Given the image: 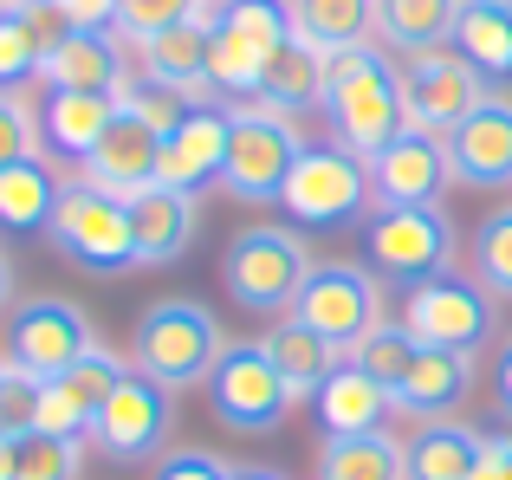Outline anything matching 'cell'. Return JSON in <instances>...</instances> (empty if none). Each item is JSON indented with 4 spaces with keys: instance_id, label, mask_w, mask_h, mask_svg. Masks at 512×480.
<instances>
[{
    "instance_id": "6da1fadb",
    "label": "cell",
    "mask_w": 512,
    "mask_h": 480,
    "mask_svg": "<svg viewBox=\"0 0 512 480\" xmlns=\"http://www.w3.org/2000/svg\"><path fill=\"white\" fill-rule=\"evenodd\" d=\"M325 111L331 137L344 143L350 156L370 163L396 130H409V104H402V65L376 46H357V52H331L325 59Z\"/></svg>"
},
{
    "instance_id": "7a4b0ae2",
    "label": "cell",
    "mask_w": 512,
    "mask_h": 480,
    "mask_svg": "<svg viewBox=\"0 0 512 480\" xmlns=\"http://www.w3.org/2000/svg\"><path fill=\"white\" fill-rule=\"evenodd\" d=\"M312 279V247L299 228L253 221L221 247V292L253 318H286Z\"/></svg>"
},
{
    "instance_id": "3957f363",
    "label": "cell",
    "mask_w": 512,
    "mask_h": 480,
    "mask_svg": "<svg viewBox=\"0 0 512 480\" xmlns=\"http://www.w3.org/2000/svg\"><path fill=\"white\" fill-rule=\"evenodd\" d=\"M227 351V331L208 305L195 299H156L143 305L137 331H130V370L156 377L163 390H195V383L214 377Z\"/></svg>"
},
{
    "instance_id": "277c9868",
    "label": "cell",
    "mask_w": 512,
    "mask_h": 480,
    "mask_svg": "<svg viewBox=\"0 0 512 480\" xmlns=\"http://www.w3.org/2000/svg\"><path fill=\"white\" fill-rule=\"evenodd\" d=\"M305 137L299 117H286L279 104H227V163H221V195H234L240 208H279L292 163H299Z\"/></svg>"
},
{
    "instance_id": "5b68a950",
    "label": "cell",
    "mask_w": 512,
    "mask_h": 480,
    "mask_svg": "<svg viewBox=\"0 0 512 480\" xmlns=\"http://www.w3.org/2000/svg\"><path fill=\"white\" fill-rule=\"evenodd\" d=\"M370 202V163L350 156L338 137H312L292 163L286 189H279V215L299 234H338L350 221H363Z\"/></svg>"
},
{
    "instance_id": "8992f818",
    "label": "cell",
    "mask_w": 512,
    "mask_h": 480,
    "mask_svg": "<svg viewBox=\"0 0 512 480\" xmlns=\"http://www.w3.org/2000/svg\"><path fill=\"white\" fill-rule=\"evenodd\" d=\"M454 253H461V234H454V221L441 208H370V221H363L370 273L402 292L454 273Z\"/></svg>"
},
{
    "instance_id": "52a82bcc",
    "label": "cell",
    "mask_w": 512,
    "mask_h": 480,
    "mask_svg": "<svg viewBox=\"0 0 512 480\" xmlns=\"http://www.w3.org/2000/svg\"><path fill=\"white\" fill-rule=\"evenodd\" d=\"M402 325H409L415 344H428V351L480 357L500 338V299H493L474 273H441V279H428V286L402 292Z\"/></svg>"
},
{
    "instance_id": "ba28073f",
    "label": "cell",
    "mask_w": 512,
    "mask_h": 480,
    "mask_svg": "<svg viewBox=\"0 0 512 480\" xmlns=\"http://www.w3.org/2000/svg\"><path fill=\"white\" fill-rule=\"evenodd\" d=\"M46 240L85 273H130L137 266V234H130V202L91 189L85 176L59 189V208H52Z\"/></svg>"
},
{
    "instance_id": "9c48e42d",
    "label": "cell",
    "mask_w": 512,
    "mask_h": 480,
    "mask_svg": "<svg viewBox=\"0 0 512 480\" xmlns=\"http://www.w3.org/2000/svg\"><path fill=\"white\" fill-rule=\"evenodd\" d=\"M208 403H214V422L221 429H234V435H273L279 422L292 416V383L279 377V364L266 357V344L260 338H247V344H227L221 351V364H214V377H208Z\"/></svg>"
},
{
    "instance_id": "30bf717a",
    "label": "cell",
    "mask_w": 512,
    "mask_h": 480,
    "mask_svg": "<svg viewBox=\"0 0 512 480\" xmlns=\"http://www.w3.org/2000/svg\"><path fill=\"white\" fill-rule=\"evenodd\" d=\"M292 318H305L325 344L350 351V344H363L376 325H389V318H383V279H376L370 266L325 260V266H312V279H305Z\"/></svg>"
},
{
    "instance_id": "8fae6325",
    "label": "cell",
    "mask_w": 512,
    "mask_h": 480,
    "mask_svg": "<svg viewBox=\"0 0 512 480\" xmlns=\"http://www.w3.org/2000/svg\"><path fill=\"white\" fill-rule=\"evenodd\" d=\"M169 429H175V390H163V383L143 377V370H130L111 390V403L91 416L85 442L98 448L104 461H117V468H137V461H150L156 448L169 442Z\"/></svg>"
},
{
    "instance_id": "7c38bea8",
    "label": "cell",
    "mask_w": 512,
    "mask_h": 480,
    "mask_svg": "<svg viewBox=\"0 0 512 480\" xmlns=\"http://www.w3.org/2000/svg\"><path fill=\"white\" fill-rule=\"evenodd\" d=\"M396 65H402V104H409V124L415 130H435V137H448L474 104L493 98V85L454 46L409 52V59H396Z\"/></svg>"
},
{
    "instance_id": "4fadbf2b",
    "label": "cell",
    "mask_w": 512,
    "mask_h": 480,
    "mask_svg": "<svg viewBox=\"0 0 512 480\" xmlns=\"http://www.w3.org/2000/svg\"><path fill=\"white\" fill-rule=\"evenodd\" d=\"M448 189H454V163H448V137H435V130L409 124L370 156V202L376 208H441Z\"/></svg>"
},
{
    "instance_id": "5bb4252c",
    "label": "cell",
    "mask_w": 512,
    "mask_h": 480,
    "mask_svg": "<svg viewBox=\"0 0 512 480\" xmlns=\"http://www.w3.org/2000/svg\"><path fill=\"white\" fill-rule=\"evenodd\" d=\"M91 344H98L91 338V318L72 299H26L7 312V364L33 370V377H59Z\"/></svg>"
},
{
    "instance_id": "9a60e30c",
    "label": "cell",
    "mask_w": 512,
    "mask_h": 480,
    "mask_svg": "<svg viewBox=\"0 0 512 480\" xmlns=\"http://www.w3.org/2000/svg\"><path fill=\"white\" fill-rule=\"evenodd\" d=\"M448 163H454V189H512V98L493 91L487 104L461 117L448 130Z\"/></svg>"
},
{
    "instance_id": "2e32d148",
    "label": "cell",
    "mask_w": 512,
    "mask_h": 480,
    "mask_svg": "<svg viewBox=\"0 0 512 480\" xmlns=\"http://www.w3.org/2000/svg\"><path fill=\"white\" fill-rule=\"evenodd\" d=\"M130 78H137V65H130V46L111 26L104 33H72L65 26L39 59V85L46 91H104V98H117Z\"/></svg>"
},
{
    "instance_id": "e0dca14e",
    "label": "cell",
    "mask_w": 512,
    "mask_h": 480,
    "mask_svg": "<svg viewBox=\"0 0 512 480\" xmlns=\"http://www.w3.org/2000/svg\"><path fill=\"white\" fill-rule=\"evenodd\" d=\"M208 39H214V7L195 13L182 26H163V33L137 39L130 46V65H137L143 85H163V91H182L188 104L208 98Z\"/></svg>"
},
{
    "instance_id": "ac0fdd59",
    "label": "cell",
    "mask_w": 512,
    "mask_h": 480,
    "mask_svg": "<svg viewBox=\"0 0 512 480\" xmlns=\"http://www.w3.org/2000/svg\"><path fill=\"white\" fill-rule=\"evenodd\" d=\"M156 169H163V137H156L143 117H130L124 104H117L104 143L85 156V182L104 189V195H117V202H137L143 189H156Z\"/></svg>"
},
{
    "instance_id": "d6986e66",
    "label": "cell",
    "mask_w": 512,
    "mask_h": 480,
    "mask_svg": "<svg viewBox=\"0 0 512 480\" xmlns=\"http://www.w3.org/2000/svg\"><path fill=\"white\" fill-rule=\"evenodd\" d=\"M221 163H227V104H188V117L175 124V137L163 143V169L156 182L182 195L221 189Z\"/></svg>"
},
{
    "instance_id": "ffe728a7",
    "label": "cell",
    "mask_w": 512,
    "mask_h": 480,
    "mask_svg": "<svg viewBox=\"0 0 512 480\" xmlns=\"http://www.w3.org/2000/svg\"><path fill=\"white\" fill-rule=\"evenodd\" d=\"M195 228H201V208L195 195L182 189H143L130 202V234H137V266H175L188 247H195Z\"/></svg>"
},
{
    "instance_id": "44dd1931",
    "label": "cell",
    "mask_w": 512,
    "mask_h": 480,
    "mask_svg": "<svg viewBox=\"0 0 512 480\" xmlns=\"http://www.w3.org/2000/svg\"><path fill=\"white\" fill-rule=\"evenodd\" d=\"M111 117H117V98H104V91H46L39 98V143L85 169V156L104 143Z\"/></svg>"
},
{
    "instance_id": "7402d4cb",
    "label": "cell",
    "mask_w": 512,
    "mask_h": 480,
    "mask_svg": "<svg viewBox=\"0 0 512 480\" xmlns=\"http://www.w3.org/2000/svg\"><path fill=\"white\" fill-rule=\"evenodd\" d=\"M467 390H474V357L428 351V344H422V357L409 364V377L396 383V409H402V416L441 422V416H454V409L467 403Z\"/></svg>"
},
{
    "instance_id": "603a6c76",
    "label": "cell",
    "mask_w": 512,
    "mask_h": 480,
    "mask_svg": "<svg viewBox=\"0 0 512 480\" xmlns=\"http://www.w3.org/2000/svg\"><path fill=\"white\" fill-rule=\"evenodd\" d=\"M318 403V422H325V435H370L383 429L389 416H396V390L376 377H363L357 364H338L325 377V390L312 396Z\"/></svg>"
},
{
    "instance_id": "cb8c5ba5",
    "label": "cell",
    "mask_w": 512,
    "mask_h": 480,
    "mask_svg": "<svg viewBox=\"0 0 512 480\" xmlns=\"http://www.w3.org/2000/svg\"><path fill=\"white\" fill-rule=\"evenodd\" d=\"M260 344H266V357L279 364V377L292 383V396H318V390H325V377L344 364L338 344H325L305 318H292V312L273 318V325L260 331Z\"/></svg>"
},
{
    "instance_id": "d4e9b609",
    "label": "cell",
    "mask_w": 512,
    "mask_h": 480,
    "mask_svg": "<svg viewBox=\"0 0 512 480\" xmlns=\"http://www.w3.org/2000/svg\"><path fill=\"white\" fill-rule=\"evenodd\" d=\"M461 7H467V0H376V39H383L396 59L454 46Z\"/></svg>"
},
{
    "instance_id": "484cf974",
    "label": "cell",
    "mask_w": 512,
    "mask_h": 480,
    "mask_svg": "<svg viewBox=\"0 0 512 480\" xmlns=\"http://www.w3.org/2000/svg\"><path fill=\"white\" fill-rule=\"evenodd\" d=\"M480 455H487V435L467 429V422H454V416L422 422V429H415L409 442H402L409 480H467Z\"/></svg>"
},
{
    "instance_id": "4316f807",
    "label": "cell",
    "mask_w": 512,
    "mask_h": 480,
    "mask_svg": "<svg viewBox=\"0 0 512 480\" xmlns=\"http://www.w3.org/2000/svg\"><path fill=\"white\" fill-rule=\"evenodd\" d=\"M292 7V39L312 52H357L376 39V0H286Z\"/></svg>"
},
{
    "instance_id": "83f0119b",
    "label": "cell",
    "mask_w": 512,
    "mask_h": 480,
    "mask_svg": "<svg viewBox=\"0 0 512 480\" xmlns=\"http://www.w3.org/2000/svg\"><path fill=\"white\" fill-rule=\"evenodd\" d=\"M59 13L46 7V0H26V7L0 13V91H20L39 78V59H46V46L59 39Z\"/></svg>"
},
{
    "instance_id": "f1b7e54d",
    "label": "cell",
    "mask_w": 512,
    "mask_h": 480,
    "mask_svg": "<svg viewBox=\"0 0 512 480\" xmlns=\"http://www.w3.org/2000/svg\"><path fill=\"white\" fill-rule=\"evenodd\" d=\"M65 182L46 169V156H26V163L0 169V234H46L52 208H59Z\"/></svg>"
},
{
    "instance_id": "f546056e",
    "label": "cell",
    "mask_w": 512,
    "mask_h": 480,
    "mask_svg": "<svg viewBox=\"0 0 512 480\" xmlns=\"http://www.w3.org/2000/svg\"><path fill=\"white\" fill-rule=\"evenodd\" d=\"M318 480H409V461H402V442L389 429L325 435V448H318Z\"/></svg>"
},
{
    "instance_id": "4dcf8cb0",
    "label": "cell",
    "mask_w": 512,
    "mask_h": 480,
    "mask_svg": "<svg viewBox=\"0 0 512 480\" xmlns=\"http://www.w3.org/2000/svg\"><path fill=\"white\" fill-rule=\"evenodd\" d=\"M454 52L474 65L487 85H512V13L493 0H467L454 26Z\"/></svg>"
},
{
    "instance_id": "1f68e13d",
    "label": "cell",
    "mask_w": 512,
    "mask_h": 480,
    "mask_svg": "<svg viewBox=\"0 0 512 480\" xmlns=\"http://www.w3.org/2000/svg\"><path fill=\"white\" fill-rule=\"evenodd\" d=\"M318 98H325V52H312L305 39H286L260 72V104H279L286 117H299Z\"/></svg>"
},
{
    "instance_id": "d6a6232c",
    "label": "cell",
    "mask_w": 512,
    "mask_h": 480,
    "mask_svg": "<svg viewBox=\"0 0 512 480\" xmlns=\"http://www.w3.org/2000/svg\"><path fill=\"white\" fill-rule=\"evenodd\" d=\"M214 26H221L227 39H240L253 59H273L292 39V7L286 0H221V7H214Z\"/></svg>"
},
{
    "instance_id": "836d02e7",
    "label": "cell",
    "mask_w": 512,
    "mask_h": 480,
    "mask_svg": "<svg viewBox=\"0 0 512 480\" xmlns=\"http://www.w3.org/2000/svg\"><path fill=\"white\" fill-rule=\"evenodd\" d=\"M422 357V344H415V331L402 325V318H389V325H376L363 344H350L344 351V364H357L363 377H376V383H389L396 390L402 377H409V364Z\"/></svg>"
},
{
    "instance_id": "e575fe53",
    "label": "cell",
    "mask_w": 512,
    "mask_h": 480,
    "mask_svg": "<svg viewBox=\"0 0 512 480\" xmlns=\"http://www.w3.org/2000/svg\"><path fill=\"white\" fill-rule=\"evenodd\" d=\"M124 377H130V364L111 351V344H91V351L78 357V364H65V370H59L65 396H72V403L85 409V416H98V409L111 403V390H117Z\"/></svg>"
},
{
    "instance_id": "d590c367",
    "label": "cell",
    "mask_w": 512,
    "mask_h": 480,
    "mask_svg": "<svg viewBox=\"0 0 512 480\" xmlns=\"http://www.w3.org/2000/svg\"><path fill=\"white\" fill-rule=\"evenodd\" d=\"M467 253H474V279L506 305V299H512V202L493 208V215L480 221V228H474V247H467Z\"/></svg>"
},
{
    "instance_id": "8d00e7d4",
    "label": "cell",
    "mask_w": 512,
    "mask_h": 480,
    "mask_svg": "<svg viewBox=\"0 0 512 480\" xmlns=\"http://www.w3.org/2000/svg\"><path fill=\"white\" fill-rule=\"evenodd\" d=\"M195 13H208V0H117V13H111V33L124 39V46H137V39L163 33V26H182V20H195Z\"/></svg>"
},
{
    "instance_id": "74e56055",
    "label": "cell",
    "mask_w": 512,
    "mask_h": 480,
    "mask_svg": "<svg viewBox=\"0 0 512 480\" xmlns=\"http://www.w3.org/2000/svg\"><path fill=\"white\" fill-rule=\"evenodd\" d=\"M85 474V442L65 435H20V474L13 480H78Z\"/></svg>"
},
{
    "instance_id": "f35d334b",
    "label": "cell",
    "mask_w": 512,
    "mask_h": 480,
    "mask_svg": "<svg viewBox=\"0 0 512 480\" xmlns=\"http://www.w3.org/2000/svg\"><path fill=\"white\" fill-rule=\"evenodd\" d=\"M39 390H46V377H33V370H20V364H7L0 357V435H33V422H39Z\"/></svg>"
},
{
    "instance_id": "ab89813d",
    "label": "cell",
    "mask_w": 512,
    "mask_h": 480,
    "mask_svg": "<svg viewBox=\"0 0 512 480\" xmlns=\"http://www.w3.org/2000/svg\"><path fill=\"white\" fill-rule=\"evenodd\" d=\"M39 156V111L20 91H0V169Z\"/></svg>"
},
{
    "instance_id": "60d3db41",
    "label": "cell",
    "mask_w": 512,
    "mask_h": 480,
    "mask_svg": "<svg viewBox=\"0 0 512 480\" xmlns=\"http://www.w3.org/2000/svg\"><path fill=\"white\" fill-rule=\"evenodd\" d=\"M33 435H65V442H85L91 435V416L65 396V383L59 377H46V390H39V422H33Z\"/></svg>"
},
{
    "instance_id": "b9f144b4",
    "label": "cell",
    "mask_w": 512,
    "mask_h": 480,
    "mask_svg": "<svg viewBox=\"0 0 512 480\" xmlns=\"http://www.w3.org/2000/svg\"><path fill=\"white\" fill-rule=\"evenodd\" d=\"M156 480H234V468L208 448H175V455L156 461Z\"/></svg>"
},
{
    "instance_id": "7bdbcfd3",
    "label": "cell",
    "mask_w": 512,
    "mask_h": 480,
    "mask_svg": "<svg viewBox=\"0 0 512 480\" xmlns=\"http://www.w3.org/2000/svg\"><path fill=\"white\" fill-rule=\"evenodd\" d=\"M46 7L59 13V26H72V33H104L117 0H46Z\"/></svg>"
},
{
    "instance_id": "ee69618b",
    "label": "cell",
    "mask_w": 512,
    "mask_h": 480,
    "mask_svg": "<svg viewBox=\"0 0 512 480\" xmlns=\"http://www.w3.org/2000/svg\"><path fill=\"white\" fill-rule=\"evenodd\" d=\"M493 403H500V416L512 422V338L500 344V357H493Z\"/></svg>"
},
{
    "instance_id": "f6af8a7d",
    "label": "cell",
    "mask_w": 512,
    "mask_h": 480,
    "mask_svg": "<svg viewBox=\"0 0 512 480\" xmlns=\"http://www.w3.org/2000/svg\"><path fill=\"white\" fill-rule=\"evenodd\" d=\"M467 480H506V435H487V455L474 461Z\"/></svg>"
},
{
    "instance_id": "bcb514c9",
    "label": "cell",
    "mask_w": 512,
    "mask_h": 480,
    "mask_svg": "<svg viewBox=\"0 0 512 480\" xmlns=\"http://www.w3.org/2000/svg\"><path fill=\"white\" fill-rule=\"evenodd\" d=\"M13 474H20V442L0 435V480H13Z\"/></svg>"
},
{
    "instance_id": "7dc6e473",
    "label": "cell",
    "mask_w": 512,
    "mask_h": 480,
    "mask_svg": "<svg viewBox=\"0 0 512 480\" xmlns=\"http://www.w3.org/2000/svg\"><path fill=\"white\" fill-rule=\"evenodd\" d=\"M7 305H13V266H7V253H0V318H7Z\"/></svg>"
},
{
    "instance_id": "c3c4849f",
    "label": "cell",
    "mask_w": 512,
    "mask_h": 480,
    "mask_svg": "<svg viewBox=\"0 0 512 480\" xmlns=\"http://www.w3.org/2000/svg\"><path fill=\"white\" fill-rule=\"evenodd\" d=\"M234 480H286L279 468H234Z\"/></svg>"
},
{
    "instance_id": "681fc988",
    "label": "cell",
    "mask_w": 512,
    "mask_h": 480,
    "mask_svg": "<svg viewBox=\"0 0 512 480\" xmlns=\"http://www.w3.org/2000/svg\"><path fill=\"white\" fill-rule=\"evenodd\" d=\"M506 480H512V429H506Z\"/></svg>"
},
{
    "instance_id": "f907efd6",
    "label": "cell",
    "mask_w": 512,
    "mask_h": 480,
    "mask_svg": "<svg viewBox=\"0 0 512 480\" xmlns=\"http://www.w3.org/2000/svg\"><path fill=\"white\" fill-rule=\"evenodd\" d=\"M13 7H26V0H0V13H13Z\"/></svg>"
},
{
    "instance_id": "816d5d0a",
    "label": "cell",
    "mask_w": 512,
    "mask_h": 480,
    "mask_svg": "<svg viewBox=\"0 0 512 480\" xmlns=\"http://www.w3.org/2000/svg\"><path fill=\"white\" fill-rule=\"evenodd\" d=\"M493 7H506V13H512V0H493Z\"/></svg>"
},
{
    "instance_id": "f5cc1de1",
    "label": "cell",
    "mask_w": 512,
    "mask_h": 480,
    "mask_svg": "<svg viewBox=\"0 0 512 480\" xmlns=\"http://www.w3.org/2000/svg\"><path fill=\"white\" fill-rule=\"evenodd\" d=\"M208 7H221V0H208Z\"/></svg>"
}]
</instances>
